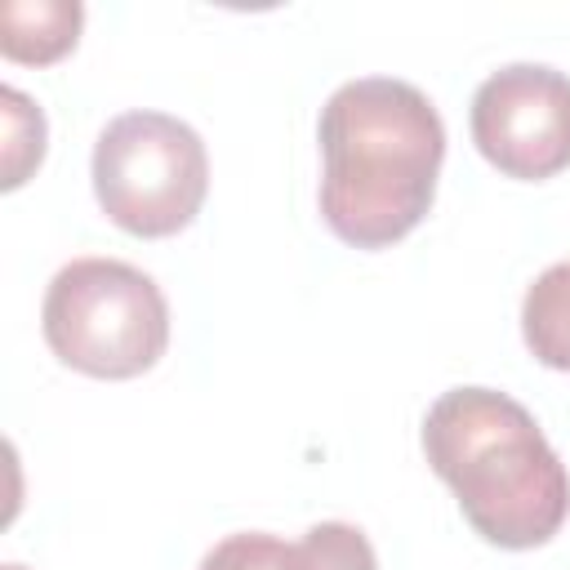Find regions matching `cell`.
<instances>
[{"label": "cell", "instance_id": "30bf717a", "mask_svg": "<svg viewBox=\"0 0 570 570\" xmlns=\"http://www.w3.org/2000/svg\"><path fill=\"white\" fill-rule=\"evenodd\" d=\"M200 570H298V543H285L267 530H240L218 539Z\"/></svg>", "mask_w": 570, "mask_h": 570}, {"label": "cell", "instance_id": "8992f818", "mask_svg": "<svg viewBox=\"0 0 570 570\" xmlns=\"http://www.w3.org/2000/svg\"><path fill=\"white\" fill-rule=\"evenodd\" d=\"M85 9L76 0H9L0 9V53L9 62H58L80 40Z\"/></svg>", "mask_w": 570, "mask_h": 570}, {"label": "cell", "instance_id": "8fae6325", "mask_svg": "<svg viewBox=\"0 0 570 570\" xmlns=\"http://www.w3.org/2000/svg\"><path fill=\"white\" fill-rule=\"evenodd\" d=\"M0 570H27V566H18V561H9V566H0Z\"/></svg>", "mask_w": 570, "mask_h": 570}, {"label": "cell", "instance_id": "7a4b0ae2", "mask_svg": "<svg viewBox=\"0 0 570 570\" xmlns=\"http://www.w3.org/2000/svg\"><path fill=\"white\" fill-rule=\"evenodd\" d=\"M423 454L468 525L508 552L548 543L570 517V476L534 414L494 387H450L423 414Z\"/></svg>", "mask_w": 570, "mask_h": 570}, {"label": "cell", "instance_id": "6da1fadb", "mask_svg": "<svg viewBox=\"0 0 570 570\" xmlns=\"http://www.w3.org/2000/svg\"><path fill=\"white\" fill-rule=\"evenodd\" d=\"M321 218L356 249L410 236L436 196L445 125L423 89L396 76L338 85L321 107Z\"/></svg>", "mask_w": 570, "mask_h": 570}, {"label": "cell", "instance_id": "ba28073f", "mask_svg": "<svg viewBox=\"0 0 570 570\" xmlns=\"http://www.w3.org/2000/svg\"><path fill=\"white\" fill-rule=\"evenodd\" d=\"M0 111H4V178H0V187L13 191L45 160V111L13 85L0 89Z\"/></svg>", "mask_w": 570, "mask_h": 570}, {"label": "cell", "instance_id": "277c9868", "mask_svg": "<svg viewBox=\"0 0 570 570\" xmlns=\"http://www.w3.org/2000/svg\"><path fill=\"white\" fill-rule=\"evenodd\" d=\"M94 196L102 214L142 240L183 232L209 191L200 134L169 111H125L94 142Z\"/></svg>", "mask_w": 570, "mask_h": 570}, {"label": "cell", "instance_id": "3957f363", "mask_svg": "<svg viewBox=\"0 0 570 570\" xmlns=\"http://www.w3.org/2000/svg\"><path fill=\"white\" fill-rule=\"evenodd\" d=\"M40 330L62 365L89 379H134L169 347V303L134 263L71 258L45 289Z\"/></svg>", "mask_w": 570, "mask_h": 570}, {"label": "cell", "instance_id": "9c48e42d", "mask_svg": "<svg viewBox=\"0 0 570 570\" xmlns=\"http://www.w3.org/2000/svg\"><path fill=\"white\" fill-rule=\"evenodd\" d=\"M298 570H379V557L361 525L321 521L298 539Z\"/></svg>", "mask_w": 570, "mask_h": 570}, {"label": "cell", "instance_id": "5b68a950", "mask_svg": "<svg viewBox=\"0 0 570 570\" xmlns=\"http://www.w3.org/2000/svg\"><path fill=\"white\" fill-rule=\"evenodd\" d=\"M472 142L508 178L539 183L570 165V76L512 62L472 94Z\"/></svg>", "mask_w": 570, "mask_h": 570}, {"label": "cell", "instance_id": "52a82bcc", "mask_svg": "<svg viewBox=\"0 0 570 570\" xmlns=\"http://www.w3.org/2000/svg\"><path fill=\"white\" fill-rule=\"evenodd\" d=\"M521 334L539 365L570 374V258L534 276L521 298Z\"/></svg>", "mask_w": 570, "mask_h": 570}]
</instances>
